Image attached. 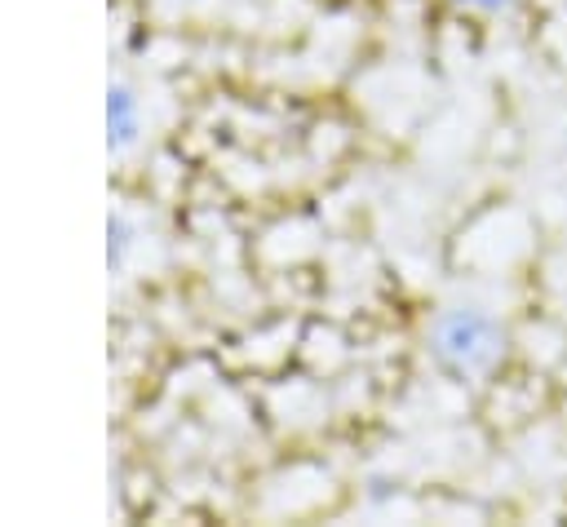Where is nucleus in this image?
<instances>
[{"instance_id": "obj_1", "label": "nucleus", "mask_w": 567, "mask_h": 527, "mask_svg": "<svg viewBox=\"0 0 567 527\" xmlns=\"http://www.w3.org/2000/svg\"><path fill=\"white\" fill-rule=\"evenodd\" d=\"M430 354L439 359L443 372L461 381L487 376L505 354V328L483 306H452L430 328Z\"/></svg>"}, {"instance_id": "obj_2", "label": "nucleus", "mask_w": 567, "mask_h": 527, "mask_svg": "<svg viewBox=\"0 0 567 527\" xmlns=\"http://www.w3.org/2000/svg\"><path fill=\"white\" fill-rule=\"evenodd\" d=\"M137 137V97L124 80H115L106 89V142L111 151H124Z\"/></svg>"}, {"instance_id": "obj_3", "label": "nucleus", "mask_w": 567, "mask_h": 527, "mask_svg": "<svg viewBox=\"0 0 567 527\" xmlns=\"http://www.w3.org/2000/svg\"><path fill=\"white\" fill-rule=\"evenodd\" d=\"M128 244H133V226L115 213L111 217V248H106V257H111V270H120L124 266V252H128Z\"/></svg>"}, {"instance_id": "obj_4", "label": "nucleus", "mask_w": 567, "mask_h": 527, "mask_svg": "<svg viewBox=\"0 0 567 527\" xmlns=\"http://www.w3.org/2000/svg\"><path fill=\"white\" fill-rule=\"evenodd\" d=\"M465 9H478V13H501V9H514L518 0H456Z\"/></svg>"}]
</instances>
